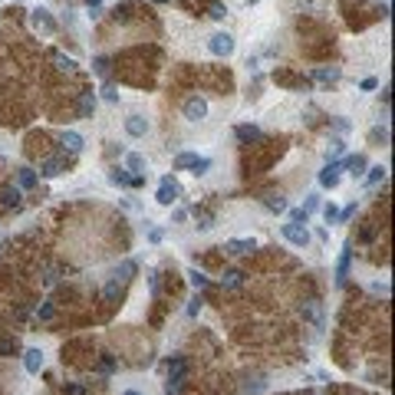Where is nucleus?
<instances>
[{"instance_id": "obj_39", "label": "nucleus", "mask_w": 395, "mask_h": 395, "mask_svg": "<svg viewBox=\"0 0 395 395\" xmlns=\"http://www.w3.org/2000/svg\"><path fill=\"white\" fill-rule=\"evenodd\" d=\"M352 214H356V204H349V208H342V211H340V218H336V221H349Z\"/></svg>"}, {"instance_id": "obj_30", "label": "nucleus", "mask_w": 395, "mask_h": 395, "mask_svg": "<svg viewBox=\"0 0 395 395\" xmlns=\"http://www.w3.org/2000/svg\"><path fill=\"white\" fill-rule=\"evenodd\" d=\"M342 152H346V142H342V138H332V142H330V158L342 155Z\"/></svg>"}, {"instance_id": "obj_43", "label": "nucleus", "mask_w": 395, "mask_h": 395, "mask_svg": "<svg viewBox=\"0 0 395 395\" xmlns=\"http://www.w3.org/2000/svg\"><path fill=\"white\" fill-rule=\"evenodd\" d=\"M0 352H16V342H0Z\"/></svg>"}, {"instance_id": "obj_41", "label": "nucleus", "mask_w": 395, "mask_h": 395, "mask_svg": "<svg viewBox=\"0 0 395 395\" xmlns=\"http://www.w3.org/2000/svg\"><path fill=\"white\" fill-rule=\"evenodd\" d=\"M198 310H201V296H194V300H191V306H188V316H198Z\"/></svg>"}, {"instance_id": "obj_27", "label": "nucleus", "mask_w": 395, "mask_h": 395, "mask_svg": "<svg viewBox=\"0 0 395 395\" xmlns=\"http://www.w3.org/2000/svg\"><path fill=\"white\" fill-rule=\"evenodd\" d=\"M306 221H310V214L303 211V208H293L290 211V224H303V228H306Z\"/></svg>"}, {"instance_id": "obj_17", "label": "nucleus", "mask_w": 395, "mask_h": 395, "mask_svg": "<svg viewBox=\"0 0 395 395\" xmlns=\"http://www.w3.org/2000/svg\"><path fill=\"white\" fill-rule=\"evenodd\" d=\"M369 142H372V145H386V142H388V128H386V126H376V128L369 132Z\"/></svg>"}, {"instance_id": "obj_36", "label": "nucleus", "mask_w": 395, "mask_h": 395, "mask_svg": "<svg viewBox=\"0 0 395 395\" xmlns=\"http://www.w3.org/2000/svg\"><path fill=\"white\" fill-rule=\"evenodd\" d=\"M96 72H99V76H106V72H109V60H106V56H99V60H96Z\"/></svg>"}, {"instance_id": "obj_4", "label": "nucleus", "mask_w": 395, "mask_h": 395, "mask_svg": "<svg viewBox=\"0 0 395 395\" xmlns=\"http://www.w3.org/2000/svg\"><path fill=\"white\" fill-rule=\"evenodd\" d=\"M284 237L293 247H306L310 244V230L303 228V224H284Z\"/></svg>"}, {"instance_id": "obj_24", "label": "nucleus", "mask_w": 395, "mask_h": 395, "mask_svg": "<svg viewBox=\"0 0 395 395\" xmlns=\"http://www.w3.org/2000/svg\"><path fill=\"white\" fill-rule=\"evenodd\" d=\"M109 182L112 184H132V178H128L122 168H112V172H109Z\"/></svg>"}, {"instance_id": "obj_12", "label": "nucleus", "mask_w": 395, "mask_h": 395, "mask_svg": "<svg viewBox=\"0 0 395 395\" xmlns=\"http://www.w3.org/2000/svg\"><path fill=\"white\" fill-rule=\"evenodd\" d=\"M234 135L240 138V142H247V145H250V142H260V128H257V126H237Z\"/></svg>"}, {"instance_id": "obj_5", "label": "nucleus", "mask_w": 395, "mask_h": 395, "mask_svg": "<svg viewBox=\"0 0 395 395\" xmlns=\"http://www.w3.org/2000/svg\"><path fill=\"white\" fill-rule=\"evenodd\" d=\"M30 24L36 26V30H43V33H56V20L50 16V10H43V7L30 10Z\"/></svg>"}, {"instance_id": "obj_47", "label": "nucleus", "mask_w": 395, "mask_h": 395, "mask_svg": "<svg viewBox=\"0 0 395 395\" xmlns=\"http://www.w3.org/2000/svg\"><path fill=\"white\" fill-rule=\"evenodd\" d=\"M250 4H257V0H250Z\"/></svg>"}, {"instance_id": "obj_38", "label": "nucleus", "mask_w": 395, "mask_h": 395, "mask_svg": "<svg viewBox=\"0 0 395 395\" xmlns=\"http://www.w3.org/2000/svg\"><path fill=\"white\" fill-rule=\"evenodd\" d=\"M118 274H122V276H126V280H128V276L135 274V264H132V260H126V264H122V267H118Z\"/></svg>"}, {"instance_id": "obj_3", "label": "nucleus", "mask_w": 395, "mask_h": 395, "mask_svg": "<svg viewBox=\"0 0 395 395\" xmlns=\"http://www.w3.org/2000/svg\"><path fill=\"white\" fill-rule=\"evenodd\" d=\"M182 112H184V118H191V122H201V118L208 116V102L201 99V96H188L184 106H182Z\"/></svg>"}, {"instance_id": "obj_32", "label": "nucleus", "mask_w": 395, "mask_h": 395, "mask_svg": "<svg viewBox=\"0 0 395 395\" xmlns=\"http://www.w3.org/2000/svg\"><path fill=\"white\" fill-rule=\"evenodd\" d=\"M323 218H326V224H332V221H336V218H340L336 204H326V208H323Z\"/></svg>"}, {"instance_id": "obj_23", "label": "nucleus", "mask_w": 395, "mask_h": 395, "mask_svg": "<svg viewBox=\"0 0 395 395\" xmlns=\"http://www.w3.org/2000/svg\"><path fill=\"white\" fill-rule=\"evenodd\" d=\"M79 109H82V116H92V109H96V96H92V92H82V102H79Z\"/></svg>"}, {"instance_id": "obj_11", "label": "nucleus", "mask_w": 395, "mask_h": 395, "mask_svg": "<svg viewBox=\"0 0 395 395\" xmlns=\"http://www.w3.org/2000/svg\"><path fill=\"white\" fill-rule=\"evenodd\" d=\"M24 366H26V372L36 376V372L43 369V352H40V349H26L24 352Z\"/></svg>"}, {"instance_id": "obj_46", "label": "nucleus", "mask_w": 395, "mask_h": 395, "mask_svg": "<svg viewBox=\"0 0 395 395\" xmlns=\"http://www.w3.org/2000/svg\"><path fill=\"white\" fill-rule=\"evenodd\" d=\"M155 4H165V0H155Z\"/></svg>"}, {"instance_id": "obj_6", "label": "nucleus", "mask_w": 395, "mask_h": 395, "mask_svg": "<svg viewBox=\"0 0 395 395\" xmlns=\"http://www.w3.org/2000/svg\"><path fill=\"white\" fill-rule=\"evenodd\" d=\"M224 250L228 254H234V257H244V254H250V250H257V240H244V237H234V240H228L224 244Z\"/></svg>"}, {"instance_id": "obj_15", "label": "nucleus", "mask_w": 395, "mask_h": 395, "mask_svg": "<svg viewBox=\"0 0 395 395\" xmlns=\"http://www.w3.org/2000/svg\"><path fill=\"white\" fill-rule=\"evenodd\" d=\"M342 168H349L352 174H362V172H366V155H352V158H346V162H342Z\"/></svg>"}, {"instance_id": "obj_26", "label": "nucleus", "mask_w": 395, "mask_h": 395, "mask_svg": "<svg viewBox=\"0 0 395 395\" xmlns=\"http://www.w3.org/2000/svg\"><path fill=\"white\" fill-rule=\"evenodd\" d=\"M126 165H128V172H142V168H145V158H142V155H135V152H132V155L126 158Z\"/></svg>"}, {"instance_id": "obj_28", "label": "nucleus", "mask_w": 395, "mask_h": 395, "mask_svg": "<svg viewBox=\"0 0 395 395\" xmlns=\"http://www.w3.org/2000/svg\"><path fill=\"white\" fill-rule=\"evenodd\" d=\"M188 280H191V286H194V290H204V286H208V276H204V274H198V270H191Z\"/></svg>"}, {"instance_id": "obj_2", "label": "nucleus", "mask_w": 395, "mask_h": 395, "mask_svg": "<svg viewBox=\"0 0 395 395\" xmlns=\"http://www.w3.org/2000/svg\"><path fill=\"white\" fill-rule=\"evenodd\" d=\"M208 50H211L214 56H230L234 53V36H230L228 30H218L211 40H208Z\"/></svg>"}, {"instance_id": "obj_29", "label": "nucleus", "mask_w": 395, "mask_h": 395, "mask_svg": "<svg viewBox=\"0 0 395 395\" xmlns=\"http://www.w3.org/2000/svg\"><path fill=\"white\" fill-rule=\"evenodd\" d=\"M208 168H211V158H201V155H198V162L191 165V172H194V174H204Z\"/></svg>"}, {"instance_id": "obj_40", "label": "nucleus", "mask_w": 395, "mask_h": 395, "mask_svg": "<svg viewBox=\"0 0 395 395\" xmlns=\"http://www.w3.org/2000/svg\"><path fill=\"white\" fill-rule=\"evenodd\" d=\"M66 395H86V388H82V386H76V382H72V386H66Z\"/></svg>"}, {"instance_id": "obj_20", "label": "nucleus", "mask_w": 395, "mask_h": 395, "mask_svg": "<svg viewBox=\"0 0 395 395\" xmlns=\"http://www.w3.org/2000/svg\"><path fill=\"white\" fill-rule=\"evenodd\" d=\"M382 178H386V168H382V165H372V168H369V174H366V184L372 188V184H379Z\"/></svg>"}, {"instance_id": "obj_45", "label": "nucleus", "mask_w": 395, "mask_h": 395, "mask_svg": "<svg viewBox=\"0 0 395 395\" xmlns=\"http://www.w3.org/2000/svg\"><path fill=\"white\" fill-rule=\"evenodd\" d=\"M122 395H142V392H122Z\"/></svg>"}, {"instance_id": "obj_44", "label": "nucleus", "mask_w": 395, "mask_h": 395, "mask_svg": "<svg viewBox=\"0 0 395 395\" xmlns=\"http://www.w3.org/2000/svg\"><path fill=\"white\" fill-rule=\"evenodd\" d=\"M86 4H89V7H96V4H99V0H86Z\"/></svg>"}, {"instance_id": "obj_18", "label": "nucleus", "mask_w": 395, "mask_h": 395, "mask_svg": "<svg viewBox=\"0 0 395 395\" xmlns=\"http://www.w3.org/2000/svg\"><path fill=\"white\" fill-rule=\"evenodd\" d=\"M60 172H63V162L60 158H50L46 165H43V178H56Z\"/></svg>"}, {"instance_id": "obj_35", "label": "nucleus", "mask_w": 395, "mask_h": 395, "mask_svg": "<svg viewBox=\"0 0 395 395\" xmlns=\"http://www.w3.org/2000/svg\"><path fill=\"white\" fill-rule=\"evenodd\" d=\"M102 99H106V102H112V106H116V102H118V92H116L112 86H106V89H102Z\"/></svg>"}, {"instance_id": "obj_31", "label": "nucleus", "mask_w": 395, "mask_h": 395, "mask_svg": "<svg viewBox=\"0 0 395 395\" xmlns=\"http://www.w3.org/2000/svg\"><path fill=\"white\" fill-rule=\"evenodd\" d=\"M211 16L214 20H224V16H228V7H224V4H211Z\"/></svg>"}, {"instance_id": "obj_48", "label": "nucleus", "mask_w": 395, "mask_h": 395, "mask_svg": "<svg viewBox=\"0 0 395 395\" xmlns=\"http://www.w3.org/2000/svg\"><path fill=\"white\" fill-rule=\"evenodd\" d=\"M16 4H20V0H16Z\"/></svg>"}, {"instance_id": "obj_34", "label": "nucleus", "mask_w": 395, "mask_h": 395, "mask_svg": "<svg viewBox=\"0 0 395 395\" xmlns=\"http://www.w3.org/2000/svg\"><path fill=\"white\" fill-rule=\"evenodd\" d=\"M316 208H320V194H306V208H303V211H306V214H313Z\"/></svg>"}, {"instance_id": "obj_9", "label": "nucleus", "mask_w": 395, "mask_h": 395, "mask_svg": "<svg viewBox=\"0 0 395 395\" xmlns=\"http://www.w3.org/2000/svg\"><path fill=\"white\" fill-rule=\"evenodd\" d=\"M82 145H86V142H82V135H79V132H72V128H66V132H63V148L70 152V155H79Z\"/></svg>"}, {"instance_id": "obj_13", "label": "nucleus", "mask_w": 395, "mask_h": 395, "mask_svg": "<svg viewBox=\"0 0 395 395\" xmlns=\"http://www.w3.org/2000/svg\"><path fill=\"white\" fill-rule=\"evenodd\" d=\"M349 264H352V250H342V257H340V267H336V280L340 284H346V274H349Z\"/></svg>"}, {"instance_id": "obj_25", "label": "nucleus", "mask_w": 395, "mask_h": 395, "mask_svg": "<svg viewBox=\"0 0 395 395\" xmlns=\"http://www.w3.org/2000/svg\"><path fill=\"white\" fill-rule=\"evenodd\" d=\"M4 204H7V208L20 204V188H7V191H4Z\"/></svg>"}, {"instance_id": "obj_7", "label": "nucleus", "mask_w": 395, "mask_h": 395, "mask_svg": "<svg viewBox=\"0 0 395 395\" xmlns=\"http://www.w3.org/2000/svg\"><path fill=\"white\" fill-rule=\"evenodd\" d=\"M340 172H342V165L330 162V165L320 172V184H323V188H336V184H340Z\"/></svg>"}, {"instance_id": "obj_37", "label": "nucleus", "mask_w": 395, "mask_h": 395, "mask_svg": "<svg viewBox=\"0 0 395 395\" xmlns=\"http://www.w3.org/2000/svg\"><path fill=\"white\" fill-rule=\"evenodd\" d=\"M198 228H201V230H211V228H214V218H211V214H201V221H198Z\"/></svg>"}, {"instance_id": "obj_16", "label": "nucleus", "mask_w": 395, "mask_h": 395, "mask_svg": "<svg viewBox=\"0 0 395 395\" xmlns=\"http://www.w3.org/2000/svg\"><path fill=\"white\" fill-rule=\"evenodd\" d=\"M16 182H20V188H33L36 184V172L33 168H20L16 172Z\"/></svg>"}, {"instance_id": "obj_19", "label": "nucleus", "mask_w": 395, "mask_h": 395, "mask_svg": "<svg viewBox=\"0 0 395 395\" xmlns=\"http://www.w3.org/2000/svg\"><path fill=\"white\" fill-rule=\"evenodd\" d=\"M224 286H240L244 284V274H240V270H224Z\"/></svg>"}, {"instance_id": "obj_1", "label": "nucleus", "mask_w": 395, "mask_h": 395, "mask_svg": "<svg viewBox=\"0 0 395 395\" xmlns=\"http://www.w3.org/2000/svg\"><path fill=\"white\" fill-rule=\"evenodd\" d=\"M178 194H182V188H178V182H174L172 174H168V178H162V184H158L155 201H158L162 208H172L174 201H178Z\"/></svg>"}, {"instance_id": "obj_8", "label": "nucleus", "mask_w": 395, "mask_h": 395, "mask_svg": "<svg viewBox=\"0 0 395 395\" xmlns=\"http://www.w3.org/2000/svg\"><path fill=\"white\" fill-rule=\"evenodd\" d=\"M184 372H188V362H184L182 356H174V359H168V382H182Z\"/></svg>"}, {"instance_id": "obj_33", "label": "nucleus", "mask_w": 395, "mask_h": 395, "mask_svg": "<svg viewBox=\"0 0 395 395\" xmlns=\"http://www.w3.org/2000/svg\"><path fill=\"white\" fill-rule=\"evenodd\" d=\"M56 66H60V70H76V60H70V56H56Z\"/></svg>"}, {"instance_id": "obj_42", "label": "nucleus", "mask_w": 395, "mask_h": 395, "mask_svg": "<svg viewBox=\"0 0 395 395\" xmlns=\"http://www.w3.org/2000/svg\"><path fill=\"white\" fill-rule=\"evenodd\" d=\"M50 316H53V306H50V303H46V306H40V320H50Z\"/></svg>"}, {"instance_id": "obj_21", "label": "nucleus", "mask_w": 395, "mask_h": 395, "mask_svg": "<svg viewBox=\"0 0 395 395\" xmlns=\"http://www.w3.org/2000/svg\"><path fill=\"white\" fill-rule=\"evenodd\" d=\"M194 162H198V155H194V152H182V155L174 158V168H191Z\"/></svg>"}, {"instance_id": "obj_14", "label": "nucleus", "mask_w": 395, "mask_h": 395, "mask_svg": "<svg viewBox=\"0 0 395 395\" xmlns=\"http://www.w3.org/2000/svg\"><path fill=\"white\" fill-rule=\"evenodd\" d=\"M264 204H267L270 211L284 214V211H286V198H284V194H267V198H264Z\"/></svg>"}, {"instance_id": "obj_10", "label": "nucleus", "mask_w": 395, "mask_h": 395, "mask_svg": "<svg viewBox=\"0 0 395 395\" xmlns=\"http://www.w3.org/2000/svg\"><path fill=\"white\" fill-rule=\"evenodd\" d=\"M126 132L132 135V138H142V135L148 132V122H145L142 116H128L126 118Z\"/></svg>"}, {"instance_id": "obj_22", "label": "nucleus", "mask_w": 395, "mask_h": 395, "mask_svg": "<svg viewBox=\"0 0 395 395\" xmlns=\"http://www.w3.org/2000/svg\"><path fill=\"white\" fill-rule=\"evenodd\" d=\"M316 79H323V82H336V79H340V70H336V66H330V70H316Z\"/></svg>"}]
</instances>
